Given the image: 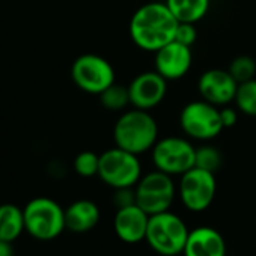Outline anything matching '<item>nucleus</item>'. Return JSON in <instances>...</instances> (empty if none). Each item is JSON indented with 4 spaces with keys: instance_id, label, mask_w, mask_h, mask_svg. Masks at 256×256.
<instances>
[{
    "instance_id": "f257e3e1",
    "label": "nucleus",
    "mask_w": 256,
    "mask_h": 256,
    "mask_svg": "<svg viewBox=\"0 0 256 256\" xmlns=\"http://www.w3.org/2000/svg\"><path fill=\"white\" fill-rule=\"evenodd\" d=\"M178 24L180 22L166 2H150L133 14L128 30L132 41L139 48L156 53L175 40Z\"/></svg>"
},
{
    "instance_id": "f03ea898",
    "label": "nucleus",
    "mask_w": 256,
    "mask_h": 256,
    "mask_svg": "<svg viewBox=\"0 0 256 256\" xmlns=\"http://www.w3.org/2000/svg\"><path fill=\"white\" fill-rule=\"evenodd\" d=\"M113 139L118 148L140 156L152 151L158 140V125L148 110L133 108L124 112L113 128Z\"/></svg>"
},
{
    "instance_id": "7ed1b4c3",
    "label": "nucleus",
    "mask_w": 256,
    "mask_h": 256,
    "mask_svg": "<svg viewBox=\"0 0 256 256\" xmlns=\"http://www.w3.org/2000/svg\"><path fill=\"white\" fill-rule=\"evenodd\" d=\"M190 229L175 212L164 211L150 216L146 242L162 256H176L184 252Z\"/></svg>"
},
{
    "instance_id": "20e7f679",
    "label": "nucleus",
    "mask_w": 256,
    "mask_h": 256,
    "mask_svg": "<svg viewBox=\"0 0 256 256\" xmlns=\"http://www.w3.org/2000/svg\"><path fill=\"white\" fill-rule=\"evenodd\" d=\"M26 232L40 241L56 240L65 229V208H62L52 198H34L24 208Z\"/></svg>"
},
{
    "instance_id": "39448f33",
    "label": "nucleus",
    "mask_w": 256,
    "mask_h": 256,
    "mask_svg": "<svg viewBox=\"0 0 256 256\" xmlns=\"http://www.w3.org/2000/svg\"><path fill=\"white\" fill-rule=\"evenodd\" d=\"M98 176L113 190L136 187L142 178V164L136 154L114 146L100 156Z\"/></svg>"
},
{
    "instance_id": "423d86ee",
    "label": "nucleus",
    "mask_w": 256,
    "mask_h": 256,
    "mask_svg": "<svg viewBox=\"0 0 256 256\" xmlns=\"http://www.w3.org/2000/svg\"><path fill=\"white\" fill-rule=\"evenodd\" d=\"M134 192L136 204L146 214L154 216L170 210L178 188L170 175L156 169L139 180Z\"/></svg>"
},
{
    "instance_id": "0eeeda50",
    "label": "nucleus",
    "mask_w": 256,
    "mask_h": 256,
    "mask_svg": "<svg viewBox=\"0 0 256 256\" xmlns=\"http://www.w3.org/2000/svg\"><path fill=\"white\" fill-rule=\"evenodd\" d=\"M180 125L182 132L194 140L216 139L224 128L218 107L205 100L188 102L181 110Z\"/></svg>"
},
{
    "instance_id": "6e6552de",
    "label": "nucleus",
    "mask_w": 256,
    "mask_h": 256,
    "mask_svg": "<svg viewBox=\"0 0 256 256\" xmlns=\"http://www.w3.org/2000/svg\"><path fill=\"white\" fill-rule=\"evenodd\" d=\"M152 163L156 169L175 176L182 175L196 163V148L184 138H164L152 148Z\"/></svg>"
},
{
    "instance_id": "1a4fd4ad",
    "label": "nucleus",
    "mask_w": 256,
    "mask_h": 256,
    "mask_svg": "<svg viewBox=\"0 0 256 256\" xmlns=\"http://www.w3.org/2000/svg\"><path fill=\"white\" fill-rule=\"evenodd\" d=\"M71 77L78 89L92 95H100L114 83V70L107 59L88 53L74 60Z\"/></svg>"
},
{
    "instance_id": "9d476101",
    "label": "nucleus",
    "mask_w": 256,
    "mask_h": 256,
    "mask_svg": "<svg viewBox=\"0 0 256 256\" xmlns=\"http://www.w3.org/2000/svg\"><path fill=\"white\" fill-rule=\"evenodd\" d=\"M217 182L216 174L200 168H192L181 175L178 194L182 205L192 212H202L208 210L216 198Z\"/></svg>"
},
{
    "instance_id": "9b49d317",
    "label": "nucleus",
    "mask_w": 256,
    "mask_h": 256,
    "mask_svg": "<svg viewBox=\"0 0 256 256\" xmlns=\"http://www.w3.org/2000/svg\"><path fill=\"white\" fill-rule=\"evenodd\" d=\"M128 92H130V104L134 108L151 110L164 100L168 80L157 71H146L132 80L128 84Z\"/></svg>"
},
{
    "instance_id": "f8f14e48",
    "label": "nucleus",
    "mask_w": 256,
    "mask_h": 256,
    "mask_svg": "<svg viewBox=\"0 0 256 256\" xmlns=\"http://www.w3.org/2000/svg\"><path fill=\"white\" fill-rule=\"evenodd\" d=\"M198 89L202 100L217 107L218 106L224 107L235 100L238 82L230 76L229 71L208 70L200 76L198 82Z\"/></svg>"
},
{
    "instance_id": "ddd939ff",
    "label": "nucleus",
    "mask_w": 256,
    "mask_h": 256,
    "mask_svg": "<svg viewBox=\"0 0 256 256\" xmlns=\"http://www.w3.org/2000/svg\"><path fill=\"white\" fill-rule=\"evenodd\" d=\"M192 47L172 41L156 52V71L166 80H180L192 68Z\"/></svg>"
},
{
    "instance_id": "4468645a",
    "label": "nucleus",
    "mask_w": 256,
    "mask_h": 256,
    "mask_svg": "<svg viewBox=\"0 0 256 256\" xmlns=\"http://www.w3.org/2000/svg\"><path fill=\"white\" fill-rule=\"evenodd\" d=\"M150 214H146L138 204L118 208L113 220L116 236L126 244H138L146 238Z\"/></svg>"
},
{
    "instance_id": "2eb2a0df",
    "label": "nucleus",
    "mask_w": 256,
    "mask_h": 256,
    "mask_svg": "<svg viewBox=\"0 0 256 256\" xmlns=\"http://www.w3.org/2000/svg\"><path fill=\"white\" fill-rule=\"evenodd\" d=\"M184 256H226L223 235L211 226H199L188 232Z\"/></svg>"
},
{
    "instance_id": "dca6fc26",
    "label": "nucleus",
    "mask_w": 256,
    "mask_h": 256,
    "mask_svg": "<svg viewBox=\"0 0 256 256\" xmlns=\"http://www.w3.org/2000/svg\"><path fill=\"white\" fill-rule=\"evenodd\" d=\"M101 218V211L94 200L78 199L65 208L66 229L76 234L89 232L94 229Z\"/></svg>"
},
{
    "instance_id": "f3484780",
    "label": "nucleus",
    "mask_w": 256,
    "mask_h": 256,
    "mask_svg": "<svg viewBox=\"0 0 256 256\" xmlns=\"http://www.w3.org/2000/svg\"><path fill=\"white\" fill-rule=\"evenodd\" d=\"M26 232L23 208L14 204L0 205V240L14 242Z\"/></svg>"
},
{
    "instance_id": "a211bd4d",
    "label": "nucleus",
    "mask_w": 256,
    "mask_h": 256,
    "mask_svg": "<svg viewBox=\"0 0 256 256\" xmlns=\"http://www.w3.org/2000/svg\"><path fill=\"white\" fill-rule=\"evenodd\" d=\"M166 5L180 23L200 22L210 10V0H166Z\"/></svg>"
},
{
    "instance_id": "6ab92c4d",
    "label": "nucleus",
    "mask_w": 256,
    "mask_h": 256,
    "mask_svg": "<svg viewBox=\"0 0 256 256\" xmlns=\"http://www.w3.org/2000/svg\"><path fill=\"white\" fill-rule=\"evenodd\" d=\"M100 101L104 108L119 112L124 110L128 104H130V92H128V86L118 84L116 82L108 86L104 92L100 94Z\"/></svg>"
},
{
    "instance_id": "aec40b11",
    "label": "nucleus",
    "mask_w": 256,
    "mask_h": 256,
    "mask_svg": "<svg viewBox=\"0 0 256 256\" xmlns=\"http://www.w3.org/2000/svg\"><path fill=\"white\" fill-rule=\"evenodd\" d=\"M234 102L244 114L256 116V78L238 84Z\"/></svg>"
},
{
    "instance_id": "412c9836",
    "label": "nucleus",
    "mask_w": 256,
    "mask_h": 256,
    "mask_svg": "<svg viewBox=\"0 0 256 256\" xmlns=\"http://www.w3.org/2000/svg\"><path fill=\"white\" fill-rule=\"evenodd\" d=\"M228 71L230 72V76L240 84V83H244V82H248V80L254 78V74H256V62L250 56H238V58H235L230 62Z\"/></svg>"
},
{
    "instance_id": "4be33fe9",
    "label": "nucleus",
    "mask_w": 256,
    "mask_h": 256,
    "mask_svg": "<svg viewBox=\"0 0 256 256\" xmlns=\"http://www.w3.org/2000/svg\"><path fill=\"white\" fill-rule=\"evenodd\" d=\"M100 169V156L92 151H83L74 158V170L83 178H92L98 175Z\"/></svg>"
},
{
    "instance_id": "5701e85b",
    "label": "nucleus",
    "mask_w": 256,
    "mask_h": 256,
    "mask_svg": "<svg viewBox=\"0 0 256 256\" xmlns=\"http://www.w3.org/2000/svg\"><path fill=\"white\" fill-rule=\"evenodd\" d=\"M196 168L216 174L222 166V154L214 146H200L196 148Z\"/></svg>"
},
{
    "instance_id": "b1692460",
    "label": "nucleus",
    "mask_w": 256,
    "mask_h": 256,
    "mask_svg": "<svg viewBox=\"0 0 256 256\" xmlns=\"http://www.w3.org/2000/svg\"><path fill=\"white\" fill-rule=\"evenodd\" d=\"M196 40H198V30L193 23H180L178 24L174 41H178L184 46L192 47L196 42Z\"/></svg>"
},
{
    "instance_id": "393cba45",
    "label": "nucleus",
    "mask_w": 256,
    "mask_h": 256,
    "mask_svg": "<svg viewBox=\"0 0 256 256\" xmlns=\"http://www.w3.org/2000/svg\"><path fill=\"white\" fill-rule=\"evenodd\" d=\"M113 204L116 208H124L136 204V192L134 187H125V188H116L113 193Z\"/></svg>"
},
{
    "instance_id": "a878e982",
    "label": "nucleus",
    "mask_w": 256,
    "mask_h": 256,
    "mask_svg": "<svg viewBox=\"0 0 256 256\" xmlns=\"http://www.w3.org/2000/svg\"><path fill=\"white\" fill-rule=\"evenodd\" d=\"M220 118H222V124L224 128H229V126H234L238 120V113L235 108L232 107H223L220 108Z\"/></svg>"
},
{
    "instance_id": "bb28decb",
    "label": "nucleus",
    "mask_w": 256,
    "mask_h": 256,
    "mask_svg": "<svg viewBox=\"0 0 256 256\" xmlns=\"http://www.w3.org/2000/svg\"><path fill=\"white\" fill-rule=\"evenodd\" d=\"M0 256H14L12 242H8V241H2V240H0Z\"/></svg>"
}]
</instances>
